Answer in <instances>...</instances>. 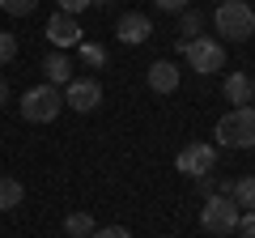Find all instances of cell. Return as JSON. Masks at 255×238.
<instances>
[{
    "label": "cell",
    "mask_w": 255,
    "mask_h": 238,
    "mask_svg": "<svg viewBox=\"0 0 255 238\" xmlns=\"http://www.w3.org/2000/svg\"><path fill=\"white\" fill-rule=\"evenodd\" d=\"M221 149H255V107H234L213 128Z\"/></svg>",
    "instance_id": "6da1fadb"
},
{
    "label": "cell",
    "mask_w": 255,
    "mask_h": 238,
    "mask_svg": "<svg viewBox=\"0 0 255 238\" xmlns=\"http://www.w3.org/2000/svg\"><path fill=\"white\" fill-rule=\"evenodd\" d=\"M213 26L226 43H247V38H255V13L247 0H221L213 13Z\"/></svg>",
    "instance_id": "7a4b0ae2"
},
{
    "label": "cell",
    "mask_w": 255,
    "mask_h": 238,
    "mask_svg": "<svg viewBox=\"0 0 255 238\" xmlns=\"http://www.w3.org/2000/svg\"><path fill=\"white\" fill-rule=\"evenodd\" d=\"M17 107H21V119H26V123H51V119L64 111V90L43 81V85H34V90L21 94Z\"/></svg>",
    "instance_id": "3957f363"
},
{
    "label": "cell",
    "mask_w": 255,
    "mask_h": 238,
    "mask_svg": "<svg viewBox=\"0 0 255 238\" xmlns=\"http://www.w3.org/2000/svg\"><path fill=\"white\" fill-rule=\"evenodd\" d=\"M179 51H183V60H187L200 77L226 68V47H221L217 38H191V43H179Z\"/></svg>",
    "instance_id": "277c9868"
},
{
    "label": "cell",
    "mask_w": 255,
    "mask_h": 238,
    "mask_svg": "<svg viewBox=\"0 0 255 238\" xmlns=\"http://www.w3.org/2000/svg\"><path fill=\"white\" fill-rule=\"evenodd\" d=\"M200 226L209 230V234H217V238L234 234L238 230V204L230 200V196H209L204 209H200Z\"/></svg>",
    "instance_id": "5b68a950"
},
{
    "label": "cell",
    "mask_w": 255,
    "mask_h": 238,
    "mask_svg": "<svg viewBox=\"0 0 255 238\" xmlns=\"http://www.w3.org/2000/svg\"><path fill=\"white\" fill-rule=\"evenodd\" d=\"M174 170H183L187 179H204V174L217 170V149H213L209 140H191V145L179 149V157H174Z\"/></svg>",
    "instance_id": "8992f818"
},
{
    "label": "cell",
    "mask_w": 255,
    "mask_h": 238,
    "mask_svg": "<svg viewBox=\"0 0 255 238\" xmlns=\"http://www.w3.org/2000/svg\"><path fill=\"white\" fill-rule=\"evenodd\" d=\"M98 102H102V85L94 77H73V81L64 85V107H73L77 115L98 111Z\"/></svg>",
    "instance_id": "52a82bcc"
},
{
    "label": "cell",
    "mask_w": 255,
    "mask_h": 238,
    "mask_svg": "<svg viewBox=\"0 0 255 238\" xmlns=\"http://www.w3.org/2000/svg\"><path fill=\"white\" fill-rule=\"evenodd\" d=\"M81 34H85L81 21L68 17V13H51V17H47V38H51L60 51H64V47H81V43H85Z\"/></svg>",
    "instance_id": "ba28073f"
},
{
    "label": "cell",
    "mask_w": 255,
    "mask_h": 238,
    "mask_svg": "<svg viewBox=\"0 0 255 238\" xmlns=\"http://www.w3.org/2000/svg\"><path fill=\"white\" fill-rule=\"evenodd\" d=\"M115 38L124 47H140V43L153 38V21H149L145 13H124V17L115 21Z\"/></svg>",
    "instance_id": "9c48e42d"
},
{
    "label": "cell",
    "mask_w": 255,
    "mask_h": 238,
    "mask_svg": "<svg viewBox=\"0 0 255 238\" xmlns=\"http://www.w3.org/2000/svg\"><path fill=\"white\" fill-rule=\"evenodd\" d=\"M145 81H149V90H153V94H174L183 77H179V64H174V60H153L149 73H145Z\"/></svg>",
    "instance_id": "30bf717a"
},
{
    "label": "cell",
    "mask_w": 255,
    "mask_h": 238,
    "mask_svg": "<svg viewBox=\"0 0 255 238\" xmlns=\"http://www.w3.org/2000/svg\"><path fill=\"white\" fill-rule=\"evenodd\" d=\"M221 94H226V102H234V107H247V102H251V77L230 73L226 81H221Z\"/></svg>",
    "instance_id": "8fae6325"
},
{
    "label": "cell",
    "mask_w": 255,
    "mask_h": 238,
    "mask_svg": "<svg viewBox=\"0 0 255 238\" xmlns=\"http://www.w3.org/2000/svg\"><path fill=\"white\" fill-rule=\"evenodd\" d=\"M43 73H47V85H60V90H64V85L73 81V60H68L64 51H55V55H47Z\"/></svg>",
    "instance_id": "7c38bea8"
},
{
    "label": "cell",
    "mask_w": 255,
    "mask_h": 238,
    "mask_svg": "<svg viewBox=\"0 0 255 238\" xmlns=\"http://www.w3.org/2000/svg\"><path fill=\"white\" fill-rule=\"evenodd\" d=\"M21 200H26V187H21L13 174H0V213H13Z\"/></svg>",
    "instance_id": "4fadbf2b"
},
{
    "label": "cell",
    "mask_w": 255,
    "mask_h": 238,
    "mask_svg": "<svg viewBox=\"0 0 255 238\" xmlns=\"http://www.w3.org/2000/svg\"><path fill=\"white\" fill-rule=\"evenodd\" d=\"M94 230H98V226H94L90 213H68V217H64V234H68V238H90Z\"/></svg>",
    "instance_id": "5bb4252c"
},
{
    "label": "cell",
    "mask_w": 255,
    "mask_h": 238,
    "mask_svg": "<svg viewBox=\"0 0 255 238\" xmlns=\"http://www.w3.org/2000/svg\"><path fill=\"white\" fill-rule=\"evenodd\" d=\"M230 200H234L238 209L255 213V179H234V192H230Z\"/></svg>",
    "instance_id": "9a60e30c"
},
{
    "label": "cell",
    "mask_w": 255,
    "mask_h": 238,
    "mask_svg": "<svg viewBox=\"0 0 255 238\" xmlns=\"http://www.w3.org/2000/svg\"><path fill=\"white\" fill-rule=\"evenodd\" d=\"M200 26H204V17L196 9H183V43H191V38H200Z\"/></svg>",
    "instance_id": "2e32d148"
},
{
    "label": "cell",
    "mask_w": 255,
    "mask_h": 238,
    "mask_svg": "<svg viewBox=\"0 0 255 238\" xmlns=\"http://www.w3.org/2000/svg\"><path fill=\"white\" fill-rule=\"evenodd\" d=\"M77 55H81L90 68H102V64H107V51H102L98 43H81V47H77Z\"/></svg>",
    "instance_id": "e0dca14e"
},
{
    "label": "cell",
    "mask_w": 255,
    "mask_h": 238,
    "mask_svg": "<svg viewBox=\"0 0 255 238\" xmlns=\"http://www.w3.org/2000/svg\"><path fill=\"white\" fill-rule=\"evenodd\" d=\"M0 9L9 13V17H30L38 9V0H0Z\"/></svg>",
    "instance_id": "ac0fdd59"
},
{
    "label": "cell",
    "mask_w": 255,
    "mask_h": 238,
    "mask_svg": "<svg viewBox=\"0 0 255 238\" xmlns=\"http://www.w3.org/2000/svg\"><path fill=\"white\" fill-rule=\"evenodd\" d=\"M13 55H17V38H13L9 30H0V64H9Z\"/></svg>",
    "instance_id": "d6986e66"
},
{
    "label": "cell",
    "mask_w": 255,
    "mask_h": 238,
    "mask_svg": "<svg viewBox=\"0 0 255 238\" xmlns=\"http://www.w3.org/2000/svg\"><path fill=\"white\" fill-rule=\"evenodd\" d=\"M55 4H60V13H68V17H81L94 0H55Z\"/></svg>",
    "instance_id": "ffe728a7"
},
{
    "label": "cell",
    "mask_w": 255,
    "mask_h": 238,
    "mask_svg": "<svg viewBox=\"0 0 255 238\" xmlns=\"http://www.w3.org/2000/svg\"><path fill=\"white\" fill-rule=\"evenodd\" d=\"M90 238H132V230L128 226H102V230H94Z\"/></svg>",
    "instance_id": "44dd1931"
},
{
    "label": "cell",
    "mask_w": 255,
    "mask_h": 238,
    "mask_svg": "<svg viewBox=\"0 0 255 238\" xmlns=\"http://www.w3.org/2000/svg\"><path fill=\"white\" fill-rule=\"evenodd\" d=\"M238 234H243V238H255V213H238Z\"/></svg>",
    "instance_id": "7402d4cb"
},
{
    "label": "cell",
    "mask_w": 255,
    "mask_h": 238,
    "mask_svg": "<svg viewBox=\"0 0 255 238\" xmlns=\"http://www.w3.org/2000/svg\"><path fill=\"white\" fill-rule=\"evenodd\" d=\"M153 4H157L162 13H183V9L191 4V0H153Z\"/></svg>",
    "instance_id": "603a6c76"
},
{
    "label": "cell",
    "mask_w": 255,
    "mask_h": 238,
    "mask_svg": "<svg viewBox=\"0 0 255 238\" xmlns=\"http://www.w3.org/2000/svg\"><path fill=\"white\" fill-rule=\"evenodd\" d=\"M0 107H9V85L0 81Z\"/></svg>",
    "instance_id": "cb8c5ba5"
},
{
    "label": "cell",
    "mask_w": 255,
    "mask_h": 238,
    "mask_svg": "<svg viewBox=\"0 0 255 238\" xmlns=\"http://www.w3.org/2000/svg\"><path fill=\"white\" fill-rule=\"evenodd\" d=\"M94 4H102V9H111V4H119V0H94Z\"/></svg>",
    "instance_id": "d4e9b609"
},
{
    "label": "cell",
    "mask_w": 255,
    "mask_h": 238,
    "mask_svg": "<svg viewBox=\"0 0 255 238\" xmlns=\"http://www.w3.org/2000/svg\"><path fill=\"white\" fill-rule=\"evenodd\" d=\"M251 98H255V81H251Z\"/></svg>",
    "instance_id": "484cf974"
},
{
    "label": "cell",
    "mask_w": 255,
    "mask_h": 238,
    "mask_svg": "<svg viewBox=\"0 0 255 238\" xmlns=\"http://www.w3.org/2000/svg\"><path fill=\"white\" fill-rule=\"evenodd\" d=\"M251 13H255V0H251Z\"/></svg>",
    "instance_id": "4316f807"
}]
</instances>
